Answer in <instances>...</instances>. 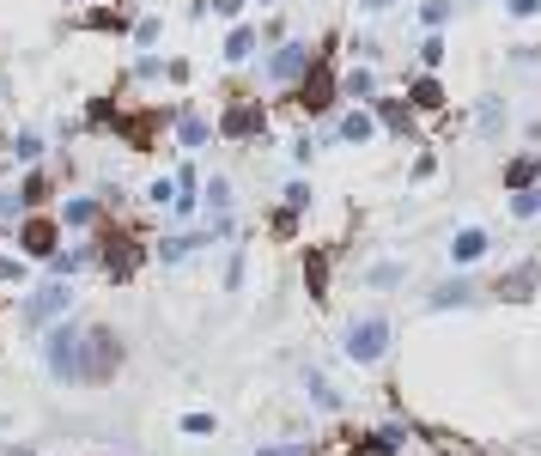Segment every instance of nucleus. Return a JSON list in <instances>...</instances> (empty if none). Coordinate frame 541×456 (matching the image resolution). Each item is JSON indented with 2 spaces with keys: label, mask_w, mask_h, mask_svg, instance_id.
<instances>
[{
  "label": "nucleus",
  "mask_w": 541,
  "mask_h": 456,
  "mask_svg": "<svg viewBox=\"0 0 541 456\" xmlns=\"http://www.w3.org/2000/svg\"><path fill=\"white\" fill-rule=\"evenodd\" d=\"M67 298H73V292H67L61 280H55V286H43V292L25 304V323H49V317H61V311H67Z\"/></svg>",
  "instance_id": "obj_6"
},
{
  "label": "nucleus",
  "mask_w": 541,
  "mask_h": 456,
  "mask_svg": "<svg viewBox=\"0 0 541 456\" xmlns=\"http://www.w3.org/2000/svg\"><path fill=\"white\" fill-rule=\"evenodd\" d=\"M250 49H256V31L250 25H238V31L225 37V61H250Z\"/></svg>",
  "instance_id": "obj_14"
},
{
  "label": "nucleus",
  "mask_w": 541,
  "mask_h": 456,
  "mask_svg": "<svg viewBox=\"0 0 541 456\" xmlns=\"http://www.w3.org/2000/svg\"><path fill=\"white\" fill-rule=\"evenodd\" d=\"M371 122H383V128H402V122H408V110H402V104H390V98H377V116H371Z\"/></svg>",
  "instance_id": "obj_23"
},
{
  "label": "nucleus",
  "mask_w": 541,
  "mask_h": 456,
  "mask_svg": "<svg viewBox=\"0 0 541 456\" xmlns=\"http://www.w3.org/2000/svg\"><path fill=\"white\" fill-rule=\"evenodd\" d=\"M61 219H67V225H92V219H98V201H86V195H80V201H67Z\"/></svg>",
  "instance_id": "obj_18"
},
{
  "label": "nucleus",
  "mask_w": 541,
  "mask_h": 456,
  "mask_svg": "<svg viewBox=\"0 0 541 456\" xmlns=\"http://www.w3.org/2000/svg\"><path fill=\"white\" fill-rule=\"evenodd\" d=\"M511 213H517V219H535V213H541V183H535V189H517Z\"/></svg>",
  "instance_id": "obj_19"
},
{
  "label": "nucleus",
  "mask_w": 541,
  "mask_h": 456,
  "mask_svg": "<svg viewBox=\"0 0 541 456\" xmlns=\"http://www.w3.org/2000/svg\"><path fill=\"white\" fill-rule=\"evenodd\" d=\"M116 365H122V353H116V335L110 329L80 335V384H104Z\"/></svg>",
  "instance_id": "obj_1"
},
{
  "label": "nucleus",
  "mask_w": 541,
  "mask_h": 456,
  "mask_svg": "<svg viewBox=\"0 0 541 456\" xmlns=\"http://www.w3.org/2000/svg\"><path fill=\"white\" fill-rule=\"evenodd\" d=\"M311 67H317V49H311V43H280V55L268 61L274 80H304Z\"/></svg>",
  "instance_id": "obj_5"
},
{
  "label": "nucleus",
  "mask_w": 541,
  "mask_h": 456,
  "mask_svg": "<svg viewBox=\"0 0 541 456\" xmlns=\"http://www.w3.org/2000/svg\"><path fill=\"white\" fill-rule=\"evenodd\" d=\"M535 177H541V152H523V159L505 165V183H511V189H529Z\"/></svg>",
  "instance_id": "obj_11"
},
{
  "label": "nucleus",
  "mask_w": 541,
  "mask_h": 456,
  "mask_svg": "<svg viewBox=\"0 0 541 456\" xmlns=\"http://www.w3.org/2000/svg\"><path fill=\"white\" fill-rule=\"evenodd\" d=\"M304 384H311V402H317V408H341V396L329 390V377H323V371H304Z\"/></svg>",
  "instance_id": "obj_15"
},
{
  "label": "nucleus",
  "mask_w": 541,
  "mask_h": 456,
  "mask_svg": "<svg viewBox=\"0 0 541 456\" xmlns=\"http://www.w3.org/2000/svg\"><path fill=\"white\" fill-rule=\"evenodd\" d=\"M189 250H195V244H189V238H171V244H159V256H165V262H183V256H189Z\"/></svg>",
  "instance_id": "obj_27"
},
{
  "label": "nucleus",
  "mask_w": 541,
  "mask_h": 456,
  "mask_svg": "<svg viewBox=\"0 0 541 456\" xmlns=\"http://www.w3.org/2000/svg\"><path fill=\"white\" fill-rule=\"evenodd\" d=\"M304 280H311V298H329V256L323 250H304Z\"/></svg>",
  "instance_id": "obj_10"
},
{
  "label": "nucleus",
  "mask_w": 541,
  "mask_h": 456,
  "mask_svg": "<svg viewBox=\"0 0 541 456\" xmlns=\"http://www.w3.org/2000/svg\"><path fill=\"white\" fill-rule=\"evenodd\" d=\"M207 207H213V213H231V183H225V177L207 183Z\"/></svg>",
  "instance_id": "obj_21"
},
{
  "label": "nucleus",
  "mask_w": 541,
  "mask_h": 456,
  "mask_svg": "<svg viewBox=\"0 0 541 456\" xmlns=\"http://www.w3.org/2000/svg\"><path fill=\"white\" fill-rule=\"evenodd\" d=\"M541 13V0H511V19H535Z\"/></svg>",
  "instance_id": "obj_30"
},
{
  "label": "nucleus",
  "mask_w": 541,
  "mask_h": 456,
  "mask_svg": "<svg viewBox=\"0 0 541 456\" xmlns=\"http://www.w3.org/2000/svg\"><path fill=\"white\" fill-rule=\"evenodd\" d=\"M371 134H377V122H371L365 110H353V116L341 122V140H371Z\"/></svg>",
  "instance_id": "obj_17"
},
{
  "label": "nucleus",
  "mask_w": 541,
  "mask_h": 456,
  "mask_svg": "<svg viewBox=\"0 0 541 456\" xmlns=\"http://www.w3.org/2000/svg\"><path fill=\"white\" fill-rule=\"evenodd\" d=\"M529 286H535V268H517V274H505V286H499V292H505V298H523Z\"/></svg>",
  "instance_id": "obj_22"
},
{
  "label": "nucleus",
  "mask_w": 541,
  "mask_h": 456,
  "mask_svg": "<svg viewBox=\"0 0 541 456\" xmlns=\"http://www.w3.org/2000/svg\"><path fill=\"white\" fill-rule=\"evenodd\" d=\"M396 280H402L396 262H377V268H371V286H396Z\"/></svg>",
  "instance_id": "obj_26"
},
{
  "label": "nucleus",
  "mask_w": 541,
  "mask_h": 456,
  "mask_svg": "<svg viewBox=\"0 0 541 456\" xmlns=\"http://www.w3.org/2000/svg\"><path fill=\"white\" fill-rule=\"evenodd\" d=\"M19 159H25V165L43 159V140H37V134H19Z\"/></svg>",
  "instance_id": "obj_25"
},
{
  "label": "nucleus",
  "mask_w": 541,
  "mask_h": 456,
  "mask_svg": "<svg viewBox=\"0 0 541 456\" xmlns=\"http://www.w3.org/2000/svg\"><path fill=\"white\" fill-rule=\"evenodd\" d=\"M177 134H183V146H207V134H213V128H207V122H201V116L189 110V116L177 122Z\"/></svg>",
  "instance_id": "obj_16"
},
{
  "label": "nucleus",
  "mask_w": 541,
  "mask_h": 456,
  "mask_svg": "<svg viewBox=\"0 0 541 456\" xmlns=\"http://www.w3.org/2000/svg\"><path fill=\"white\" fill-rule=\"evenodd\" d=\"M408 98H414V110H444V86L438 80H414Z\"/></svg>",
  "instance_id": "obj_13"
},
{
  "label": "nucleus",
  "mask_w": 541,
  "mask_h": 456,
  "mask_svg": "<svg viewBox=\"0 0 541 456\" xmlns=\"http://www.w3.org/2000/svg\"><path fill=\"white\" fill-rule=\"evenodd\" d=\"M396 444H402V432L390 426V432H377V438H365L359 450H347V456H396Z\"/></svg>",
  "instance_id": "obj_12"
},
{
  "label": "nucleus",
  "mask_w": 541,
  "mask_h": 456,
  "mask_svg": "<svg viewBox=\"0 0 541 456\" xmlns=\"http://www.w3.org/2000/svg\"><path fill=\"white\" fill-rule=\"evenodd\" d=\"M183 432H189V438H201V432H213V414H183Z\"/></svg>",
  "instance_id": "obj_28"
},
{
  "label": "nucleus",
  "mask_w": 541,
  "mask_h": 456,
  "mask_svg": "<svg viewBox=\"0 0 541 456\" xmlns=\"http://www.w3.org/2000/svg\"><path fill=\"white\" fill-rule=\"evenodd\" d=\"M481 256H487V232H481V225H462V232L450 238V262L469 268V262H481Z\"/></svg>",
  "instance_id": "obj_8"
},
{
  "label": "nucleus",
  "mask_w": 541,
  "mask_h": 456,
  "mask_svg": "<svg viewBox=\"0 0 541 456\" xmlns=\"http://www.w3.org/2000/svg\"><path fill=\"white\" fill-rule=\"evenodd\" d=\"M420 19H426V25H444V19H450V0H426Z\"/></svg>",
  "instance_id": "obj_24"
},
{
  "label": "nucleus",
  "mask_w": 541,
  "mask_h": 456,
  "mask_svg": "<svg viewBox=\"0 0 541 456\" xmlns=\"http://www.w3.org/2000/svg\"><path fill=\"white\" fill-rule=\"evenodd\" d=\"M13 213H19V201H13V195H0V219H13Z\"/></svg>",
  "instance_id": "obj_31"
},
{
  "label": "nucleus",
  "mask_w": 541,
  "mask_h": 456,
  "mask_svg": "<svg viewBox=\"0 0 541 456\" xmlns=\"http://www.w3.org/2000/svg\"><path fill=\"white\" fill-rule=\"evenodd\" d=\"M219 134H225V140H250V134H262V110H256V104H231L225 122H219Z\"/></svg>",
  "instance_id": "obj_7"
},
{
  "label": "nucleus",
  "mask_w": 541,
  "mask_h": 456,
  "mask_svg": "<svg viewBox=\"0 0 541 456\" xmlns=\"http://www.w3.org/2000/svg\"><path fill=\"white\" fill-rule=\"evenodd\" d=\"M383 347H390V317H359V323L347 329V359H353V365L383 359Z\"/></svg>",
  "instance_id": "obj_2"
},
{
  "label": "nucleus",
  "mask_w": 541,
  "mask_h": 456,
  "mask_svg": "<svg viewBox=\"0 0 541 456\" xmlns=\"http://www.w3.org/2000/svg\"><path fill=\"white\" fill-rule=\"evenodd\" d=\"M49 353V371L55 377H67V384H73V377H80V329H49V341H43Z\"/></svg>",
  "instance_id": "obj_3"
},
{
  "label": "nucleus",
  "mask_w": 541,
  "mask_h": 456,
  "mask_svg": "<svg viewBox=\"0 0 541 456\" xmlns=\"http://www.w3.org/2000/svg\"><path fill=\"white\" fill-rule=\"evenodd\" d=\"M262 7H268V0H262Z\"/></svg>",
  "instance_id": "obj_33"
},
{
  "label": "nucleus",
  "mask_w": 541,
  "mask_h": 456,
  "mask_svg": "<svg viewBox=\"0 0 541 456\" xmlns=\"http://www.w3.org/2000/svg\"><path fill=\"white\" fill-rule=\"evenodd\" d=\"M335 92H341V86H335V73H329V67L317 61L311 73H304V86H298V104L311 110V116H323V110L335 104Z\"/></svg>",
  "instance_id": "obj_4"
},
{
  "label": "nucleus",
  "mask_w": 541,
  "mask_h": 456,
  "mask_svg": "<svg viewBox=\"0 0 541 456\" xmlns=\"http://www.w3.org/2000/svg\"><path fill=\"white\" fill-rule=\"evenodd\" d=\"M347 92L353 98H371V73H347Z\"/></svg>",
  "instance_id": "obj_29"
},
{
  "label": "nucleus",
  "mask_w": 541,
  "mask_h": 456,
  "mask_svg": "<svg viewBox=\"0 0 541 456\" xmlns=\"http://www.w3.org/2000/svg\"><path fill=\"white\" fill-rule=\"evenodd\" d=\"M55 238H61L55 219H25V232H19V244H25L31 256H55Z\"/></svg>",
  "instance_id": "obj_9"
},
{
  "label": "nucleus",
  "mask_w": 541,
  "mask_h": 456,
  "mask_svg": "<svg viewBox=\"0 0 541 456\" xmlns=\"http://www.w3.org/2000/svg\"><path fill=\"white\" fill-rule=\"evenodd\" d=\"M383 7H390V0H365V13H383Z\"/></svg>",
  "instance_id": "obj_32"
},
{
  "label": "nucleus",
  "mask_w": 541,
  "mask_h": 456,
  "mask_svg": "<svg viewBox=\"0 0 541 456\" xmlns=\"http://www.w3.org/2000/svg\"><path fill=\"white\" fill-rule=\"evenodd\" d=\"M469 298H475V292L462 286V280H456V286H438V292H432V304H438V311H450V304H469Z\"/></svg>",
  "instance_id": "obj_20"
}]
</instances>
